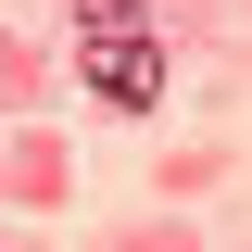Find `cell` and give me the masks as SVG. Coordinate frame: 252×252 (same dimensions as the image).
Here are the masks:
<instances>
[{
    "mask_svg": "<svg viewBox=\"0 0 252 252\" xmlns=\"http://www.w3.org/2000/svg\"><path fill=\"white\" fill-rule=\"evenodd\" d=\"M76 76H89L114 114H152V101H164V38H152V26H126V13H101L89 51H76Z\"/></svg>",
    "mask_w": 252,
    "mask_h": 252,
    "instance_id": "6da1fadb",
    "label": "cell"
},
{
    "mask_svg": "<svg viewBox=\"0 0 252 252\" xmlns=\"http://www.w3.org/2000/svg\"><path fill=\"white\" fill-rule=\"evenodd\" d=\"M101 13H126V0H101Z\"/></svg>",
    "mask_w": 252,
    "mask_h": 252,
    "instance_id": "7a4b0ae2",
    "label": "cell"
}]
</instances>
